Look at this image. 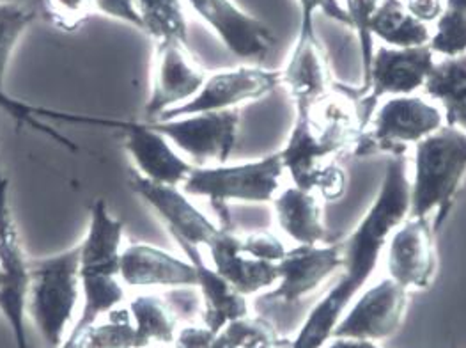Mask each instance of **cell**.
<instances>
[{
    "label": "cell",
    "mask_w": 466,
    "mask_h": 348,
    "mask_svg": "<svg viewBox=\"0 0 466 348\" xmlns=\"http://www.w3.org/2000/svg\"><path fill=\"white\" fill-rule=\"evenodd\" d=\"M241 249L258 260H265L271 263H279L288 251L277 235L265 230L241 237Z\"/></svg>",
    "instance_id": "d590c367"
},
{
    "label": "cell",
    "mask_w": 466,
    "mask_h": 348,
    "mask_svg": "<svg viewBox=\"0 0 466 348\" xmlns=\"http://www.w3.org/2000/svg\"><path fill=\"white\" fill-rule=\"evenodd\" d=\"M466 176V132L443 125L415 144L413 179L410 181V217H430L434 231L445 224Z\"/></svg>",
    "instance_id": "3957f363"
},
{
    "label": "cell",
    "mask_w": 466,
    "mask_h": 348,
    "mask_svg": "<svg viewBox=\"0 0 466 348\" xmlns=\"http://www.w3.org/2000/svg\"><path fill=\"white\" fill-rule=\"evenodd\" d=\"M67 336L78 338L86 348H140L128 308H116L87 331Z\"/></svg>",
    "instance_id": "f1b7e54d"
},
{
    "label": "cell",
    "mask_w": 466,
    "mask_h": 348,
    "mask_svg": "<svg viewBox=\"0 0 466 348\" xmlns=\"http://www.w3.org/2000/svg\"><path fill=\"white\" fill-rule=\"evenodd\" d=\"M213 348H238L231 345V343H226L224 340H220L218 338V334H217V338H215V343H213Z\"/></svg>",
    "instance_id": "ee69618b"
},
{
    "label": "cell",
    "mask_w": 466,
    "mask_h": 348,
    "mask_svg": "<svg viewBox=\"0 0 466 348\" xmlns=\"http://www.w3.org/2000/svg\"><path fill=\"white\" fill-rule=\"evenodd\" d=\"M218 338L238 348H261L275 343H289L280 338L277 327L265 316H243L228 323Z\"/></svg>",
    "instance_id": "1f68e13d"
},
{
    "label": "cell",
    "mask_w": 466,
    "mask_h": 348,
    "mask_svg": "<svg viewBox=\"0 0 466 348\" xmlns=\"http://www.w3.org/2000/svg\"><path fill=\"white\" fill-rule=\"evenodd\" d=\"M430 46L441 57L466 54V0H445Z\"/></svg>",
    "instance_id": "4dcf8cb0"
},
{
    "label": "cell",
    "mask_w": 466,
    "mask_h": 348,
    "mask_svg": "<svg viewBox=\"0 0 466 348\" xmlns=\"http://www.w3.org/2000/svg\"><path fill=\"white\" fill-rule=\"evenodd\" d=\"M80 284L84 304L67 334H80L87 331L125 301V284L119 274L80 272Z\"/></svg>",
    "instance_id": "4316f807"
},
{
    "label": "cell",
    "mask_w": 466,
    "mask_h": 348,
    "mask_svg": "<svg viewBox=\"0 0 466 348\" xmlns=\"http://www.w3.org/2000/svg\"><path fill=\"white\" fill-rule=\"evenodd\" d=\"M46 15L65 31H75L93 11V0H46Z\"/></svg>",
    "instance_id": "e575fe53"
},
{
    "label": "cell",
    "mask_w": 466,
    "mask_h": 348,
    "mask_svg": "<svg viewBox=\"0 0 466 348\" xmlns=\"http://www.w3.org/2000/svg\"><path fill=\"white\" fill-rule=\"evenodd\" d=\"M284 164L280 153H271L259 160L243 164L194 166L183 183V190L192 198H204L213 203L220 217V228H233L229 209L231 201L238 203H269L280 189Z\"/></svg>",
    "instance_id": "5b68a950"
},
{
    "label": "cell",
    "mask_w": 466,
    "mask_h": 348,
    "mask_svg": "<svg viewBox=\"0 0 466 348\" xmlns=\"http://www.w3.org/2000/svg\"><path fill=\"white\" fill-rule=\"evenodd\" d=\"M80 297L78 244L52 256L29 260L27 314L46 348H59L65 343Z\"/></svg>",
    "instance_id": "277c9868"
},
{
    "label": "cell",
    "mask_w": 466,
    "mask_h": 348,
    "mask_svg": "<svg viewBox=\"0 0 466 348\" xmlns=\"http://www.w3.org/2000/svg\"><path fill=\"white\" fill-rule=\"evenodd\" d=\"M192 11L239 59L265 61L277 37L263 20L243 11L234 0H187Z\"/></svg>",
    "instance_id": "4fadbf2b"
},
{
    "label": "cell",
    "mask_w": 466,
    "mask_h": 348,
    "mask_svg": "<svg viewBox=\"0 0 466 348\" xmlns=\"http://www.w3.org/2000/svg\"><path fill=\"white\" fill-rule=\"evenodd\" d=\"M119 278L132 288H196L198 272L185 256H174L157 245L130 244L123 249Z\"/></svg>",
    "instance_id": "ac0fdd59"
},
{
    "label": "cell",
    "mask_w": 466,
    "mask_h": 348,
    "mask_svg": "<svg viewBox=\"0 0 466 348\" xmlns=\"http://www.w3.org/2000/svg\"><path fill=\"white\" fill-rule=\"evenodd\" d=\"M402 4L419 22L428 26L440 18L445 0H402Z\"/></svg>",
    "instance_id": "60d3db41"
},
{
    "label": "cell",
    "mask_w": 466,
    "mask_h": 348,
    "mask_svg": "<svg viewBox=\"0 0 466 348\" xmlns=\"http://www.w3.org/2000/svg\"><path fill=\"white\" fill-rule=\"evenodd\" d=\"M445 125L443 112L433 100L408 95L392 97L378 105L353 148L355 157L387 153L404 157L408 146H415Z\"/></svg>",
    "instance_id": "8992f818"
},
{
    "label": "cell",
    "mask_w": 466,
    "mask_h": 348,
    "mask_svg": "<svg viewBox=\"0 0 466 348\" xmlns=\"http://www.w3.org/2000/svg\"><path fill=\"white\" fill-rule=\"evenodd\" d=\"M204 80L206 73L188 54L187 43L176 39L157 41L144 121H158L170 108L190 102L199 93Z\"/></svg>",
    "instance_id": "30bf717a"
},
{
    "label": "cell",
    "mask_w": 466,
    "mask_h": 348,
    "mask_svg": "<svg viewBox=\"0 0 466 348\" xmlns=\"http://www.w3.org/2000/svg\"><path fill=\"white\" fill-rule=\"evenodd\" d=\"M300 9V26H314V15L321 11L333 22L350 29V16L339 0H297Z\"/></svg>",
    "instance_id": "8d00e7d4"
},
{
    "label": "cell",
    "mask_w": 466,
    "mask_h": 348,
    "mask_svg": "<svg viewBox=\"0 0 466 348\" xmlns=\"http://www.w3.org/2000/svg\"><path fill=\"white\" fill-rule=\"evenodd\" d=\"M217 334L206 325H187L177 331L174 348H213Z\"/></svg>",
    "instance_id": "ab89813d"
},
{
    "label": "cell",
    "mask_w": 466,
    "mask_h": 348,
    "mask_svg": "<svg viewBox=\"0 0 466 348\" xmlns=\"http://www.w3.org/2000/svg\"><path fill=\"white\" fill-rule=\"evenodd\" d=\"M282 75L297 108H309L332 91L329 65L316 36V26H300L299 37Z\"/></svg>",
    "instance_id": "d6986e66"
},
{
    "label": "cell",
    "mask_w": 466,
    "mask_h": 348,
    "mask_svg": "<svg viewBox=\"0 0 466 348\" xmlns=\"http://www.w3.org/2000/svg\"><path fill=\"white\" fill-rule=\"evenodd\" d=\"M128 312L134 320L140 348H151L153 343H174L179 331V316L167 297L155 293H138L130 301Z\"/></svg>",
    "instance_id": "d4e9b609"
},
{
    "label": "cell",
    "mask_w": 466,
    "mask_h": 348,
    "mask_svg": "<svg viewBox=\"0 0 466 348\" xmlns=\"http://www.w3.org/2000/svg\"><path fill=\"white\" fill-rule=\"evenodd\" d=\"M0 108L4 112H7L15 121H18L20 125H25V127H31L34 130L52 138L57 142H61L63 146L67 148H75V144L67 138H63L61 134H57L52 127H48L43 119L45 118H66L69 121H76L73 119V116L69 114H63V112H57V110H48V108H43V107H34V105L24 104V102H18L16 98L9 97L4 87H0ZM78 123V121H76Z\"/></svg>",
    "instance_id": "d6a6232c"
},
{
    "label": "cell",
    "mask_w": 466,
    "mask_h": 348,
    "mask_svg": "<svg viewBox=\"0 0 466 348\" xmlns=\"http://www.w3.org/2000/svg\"><path fill=\"white\" fill-rule=\"evenodd\" d=\"M344 247L333 245H297L288 249L277 263L279 282L267 295L268 301L297 304L314 292L335 271L342 269Z\"/></svg>",
    "instance_id": "2e32d148"
},
{
    "label": "cell",
    "mask_w": 466,
    "mask_h": 348,
    "mask_svg": "<svg viewBox=\"0 0 466 348\" xmlns=\"http://www.w3.org/2000/svg\"><path fill=\"white\" fill-rule=\"evenodd\" d=\"M410 179L404 157H390L374 203L342 242L344 274L312 308L289 348H323L353 297L374 274L392 231L408 217Z\"/></svg>",
    "instance_id": "6da1fadb"
},
{
    "label": "cell",
    "mask_w": 466,
    "mask_h": 348,
    "mask_svg": "<svg viewBox=\"0 0 466 348\" xmlns=\"http://www.w3.org/2000/svg\"><path fill=\"white\" fill-rule=\"evenodd\" d=\"M93 7L101 15L125 22L135 29L142 31V20H140L135 0H93Z\"/></svg>",
    "instance_id": "f35d334b"
},
{
    "label": "cell",
    "mask_w": 466,
    "mask_h": 348,
    "mask_svg": "<svg viewBox=\"0 0 466 348\" xmlns=\"http://www.w3.org/2000/svg\"><path fill=\"white\" fill-rule=\"evenodd\" d=\"M433 222L428 217H406L389 239L387 269L390 279L406 290H426L433 284L438 258Z\"/></svg>",
    "instance_id": "9a60e30c"
},
{
    "label": "cell",
    "mask_w": 466,
    "mask_h": 348,
    "mask_svg": "<svg viewBox=\"0 0 466 348\" xmlns=\"http://www.w3.org/2000/svg\"><path fill=\"white\" fill-rule=\"evenodd\" d=\"M370 33L389 46L408 48L430 45L431 31L419 22L402 4V0H381L372 20Z\"/></svg>",
    "instance_id": "484cf974"
},
{
    "label": "cell",
    "mask_w": 466,
    "mask_h": 348,
    "mask_svg": "<svg viewBox=\"0 0 466 348\" xmlns=\"http://www.w3.org/2000/svg\"><path fill=\"white\" fill-rule=\"evenodd\" d=\"M327 348H380L372 342H360V340H350V338H332L330 345Z\"/></svg>",
    "instance_id": "b9f144b4"
},
{
    "label": "cell",
    "mask_w": 466,
    "mask_h": 348,
    "mask_svg": "<svg viewBox=\"0 0 466 348\" xmlns=\"http://www.w3.org/2000/svg\"><path fill=\"white\" fill-rule=\"evenodd\" d=\"M183 254L194 263L198 272V290L202 304V323L218 334L228 323L250 314L247 297L241 295L229 281L222 278L211 265H208L198 245L174 241Z\"/></svg>",
    "instance_id": "44dd1931"
},
{
    "label": "cell",
    "mask_w": 466,
    "mask_h": 348,
    "mask_svg": "<svg viewBox=\"0 0 466 348\" xmlns=\"http://www.w3.org/2000/svg\"><path fill=\"white\" fill-rule=\"evenodd\" d=\"M273 209L280 230L299 245L323 244L327 226L323 205L312 190L289 187L273 200Z\"/></svg>",
    "instance_id": "603a6c76"
},
{
    "label": "cell",
    "mask_w": 466,
    "mask_h": 348,
    "mask_svg": "<svg viewBox=\"0 0 466 348\" xmlns=\"http://www.w3.org/2000/svg\"><path fill=\"white\" fill-rule=\"evenodd\" d=\"M408 308V290L394 279L370 286L340 318L332 338L383 342L400 331Z\"/></svg>",
    "instance_id": "7c38bea8"
},
{
    "label": "cell",
    "mask_w": 466,
    "mask_h": 348,
    "mask_svg": "<svg viewBox=\"0 0 466 348\" xmlns=\"http://www.w3.org/2000/svg\"><path fill=\"white\" fill-rule=\"evenodd\" d=\"M211 256V267L248 297L279 282L277 263L258 260L241 249V235L233 228H220L206 245Z\"/></svg>",
    "instance_id": "ffe728a7"
},
{
    "label": "cell",
    "mask_w": 466,
    "mask_h": 348,
    "mask_svg": "<svg viewBox=\"0 0 466 348\" xmlns=\"http://www.w3.org/2000/svg\"><path fill=\"white\" fill-rule=\"evenodd\" d=\"M381 0H346V13L350 16V29L355 31L362 52V84L366 82L374 57V36L370 33V20Z\"/></svg>",
    "instance_id": "836d02e7"
},
{
    "label": "cell",
    "mask_w": 466,
    "mask_h": 348,
    "mask_svg": "<svg viewBox=\"0 0 466 348\" xmlns=\"http://www.w3.org/2000/svg\"><path fill=\"white\" fill-rule=\"evenodd\" d=\"M142 20V33L157 41L187 43L188 22L181 0H135Z\"/></svg>",
    "instance_id": "83f0119b"
},
{
    "label": "cell",
    "mask_w": 466,
    "mask_h": 348,
    "mask_svg": "<svg viewBox=\"0 0 466 348\" xmlns=\"http://www.w3.org/2000/svg\"><path fill=\"white\" fill-rule=\"evenodd\" d=\"M360 132L355 100L342 91H330L309 110L297 108L289 139L279 151L284 171L295 187L314 192L333 155L353 149Z\"/></svg>",
    "instance_id": "7a4b0ae2"
},
{
    "label": "cell",
    "mask_w": 466,
    "mask_h": 348,
    "mask_svg": "<svg viewBox=\"0 0 466 348\" xmlns=\"http://www.w3.org/2000/svg\"><path fill=\"white\" fill-rule=\"evenodd\" d=\"M29 260L9 205V179L0 173V314L13 333L16 348H31L25 329Z\"/></svg>",
    "instance_id": "9c48e42d"
},
{
    "label": "cell",
    "mask_w": 466,
    "mask_h": 348,
    "mask_svg": "<svg viewBox=\"0 0 466 348\" xmlns=\"http://www.w3.org/2000/svg\"><path fill=\"white\" fill-rule=\"evenodd\" d=\"M422 91L441 108L445 125L466 132V54L436 63Z\"/></svg>",
    "instance_id": "cb8c5ba5"
},
{
    "label": "cell",
    "mask_w": 466,
    "mask_h": 348,
    "mask_svg": "<svg viewBox=\"0 0 466 348\" xmlns=\"http://www.w3.org/2000/svg\"><path fill=\"white\" fill-rule=\"evenodd\" d=\"M282 86L280 71L261 67H238L206 77L199 93L187 104L170 108L158 121L176 119L200 112H217L239 108L241 105L263 100Z\"/></svg>",
    "instance_id": "8fae6325"
},
{
    "label": "cell",
    "mask_w": 466,
    "mask_h": 348,
    "mask_svg": "<svg viewBox=\"0 0 466 348\" xmlns=\"http://www.w3.org/2000/svg\"><path fill=\"white\" fill-rule=\"evenodd\" d=\"M147 125L164 134L194 166H218L226 164L233 155L239 136L241 112L239 108L200 112L167 121H151Z\"/></svg>",
    "instance_id": "ba28073f"
},
{
    "label": "cell",
    "mask_w": 466,
    "mask_h": 348,
    "mask_svg": "<svg viewBox=\"0 0 466 348\" xmlns=\"http://www.w3.org/2000/svg\"><path fill=\"white\" fill-rule=\"evenodd\" d=\"M128 185L135 196L140 198L164 222L174 241L200 247L209 244L220 230V226H217L188 200V194L181 190V187L149 181L137 171L130 173Z\"/></svg>",
    "instance_id": "5bb4252c"
},
{
    "label": "cell",
    "mask_w": 466,
    "mask_h": 348,
    "mask_svg": "<svg viewBox=\"0 0 466 348\" xmlns=\"http://www.w3.org/2000/svg\"><path fill=\"white\" fill-rule=\"evenodd\" d=\"M316 190L327 203L339 201L340 198H344V194L348 190V174L339 164L330 162L321 174V178L316 185Z\"/></svg>",
    "instance_id": "74e56055"
},
{
    "label": "cell",
    "mask_w": 466,
    "mask_h": 348,
    "mask_svg": "<svg viewBox=\"0 0 466 348\" xmlns=\"http://www.w3.org/2000/svg\"><path fill=\"white\" fill-rule=\"evenodd\" d=\"M125 224L106 207L103 200L89 207V224L80 247V272L119 274L123 254Z\"/></svg>",
    "instance_id": "7402d4cb"
},
{
    "label": "cell",
    "mask_w": 466,
    "mask_h": 348,
    "mask_svg": "<svg viewBox=\"0 0 466 348\" xmlns=\"http://www.w3.org/2000/svg\"><path fill=\"white\" fill-rule=\"evenodd\" d=\"M117 128L123 132L125 149L134 160L137 173L155 183L183 187L194 164H190L164 134L144 121H121Z\"/></svg>",
    "instance_id": "e0dca14e"
},
{
    "label": "cell",
    "mask_w": 466,
    "mask_h": 348,
    "mask_svg": "<svg viewBox=\"0 0 466 348\" xmlns=\"http://www.w3.org/2000/svg\"><path fill=\"white\" fill-rule=\"evenodd\" d=\"M37 16L34 4L0 2V87H4L13 52Z\"/></svg>",
    "instance_id": "f546056e"
},
{
    "label": "cell",
    "mask_w": 466,
    "mask_h": 348,
    "mask_svg": "<svg viewBox=\"0 0 466 348\" xmlns=\"http://www.w3.org/2000/svg\"><path fill=\"white\" fill-rule=\"evenodd\" d=\"M434 65V52L430 45L376 48L366 82L359 91H353L362 130L381 98L408 97L422 91Z\"/></svg>",
    "instance_id": "52a82bcc"
},
{
    "label": "cell",
    "mask_w": 466,
    "mask_h": 348,
    "mask_svg": "<svg viewBox=\"0 0 466 348\" xmlns=\"http://www.w3.org/2000/svg\"><path fill=\"white\" fill-rule=\"evenodd\" d=\"M59 348H86L84 347V343L78 340V338H75V336H66V340H65V343L61 345Z\"/></svg>",
    "instance_id": "7bdbcfd3"
}]
</instances>
